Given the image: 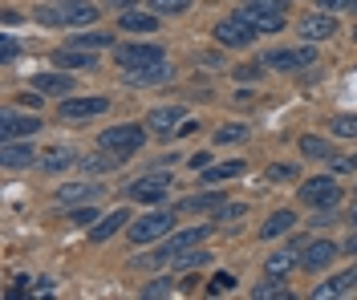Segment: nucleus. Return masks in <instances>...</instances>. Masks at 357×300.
Here are the masks:
<instances>
[{
	"mask_svg": "<svg viewBox=\"0 0 357 300\" xmlns=\"http://www.w3.org/2000/svg\"><path fill=\"white\" fill-rule=\"evenodd\" d=\"M151 8H155L158 17H175V13L191 8V0H151Z\"/></svg>",
	"mask_w": 357,
	"mask_h": 300,
	"instance_id": "e433bc0d",
	"label": "nucleus"
},
{
	"mask_svg": "<svg viewBox=\"0 0 357 300\" xmlns=\"http://www.w3.org/2000/svg\"><path fill=\"white\" fill-rule=\"evenodd\" d=\"M357 288V264L349 268V272H341V276H333L329 284H317L312 288V300H329V297H349Z\"/></svg>",
	"mask_w": 357,
	"mask_h": 300,
	"instance_id": "aec40b11",
	"label": "nucleus"
},
{
	"mask_svg": "<svg viewBox=\"0 0 357 300\" xmlns=\"http://www.w3.org/2000/svg\"><path fill=\"white\" fill-rule=\"evenodd\" d=\"M244 17L256 24V33H280V29L289 24L284 13H248V8H244Z\"/></svg>",
	"mask_w": 357,
	"mask_h": 300,
	"instance_id": "bb28decb",
	"label": "nucleus"
},
{
	"mask_svg": "<svg viewBox=\"0 0 357 300\" xmlns=\"http://www.w3.org/2000/svg\"><path fill=\"white\" fill-rule=\"evenodd\" d=\"M195 284H199V280H195V268H191V276H183V280H178V292H191Z\"/></svg>",
	"mask_w": 357,
	"mask_h": 300,
	"instance_id": "8fccbe9b",
	"label": "nucleus"
},
{
	"mask_svg": "<svg viewBox=\"0 0 357 300\" xmlns=\"http://www.w3.org/2000/svg\"><path fill=\"white\" fill-rule=\"evenodd\" d=\"M207 166H211V155H207V150L191 155V171H207Z\"/></svg>",
	"mask_w": 357,
	"mask_h": 300,
	"instance_id": "49530a36",
	"label": "nucleus"
},
{
	"mask_svg": "<svg viewBox=\"0 0 357 300\" xmlns=\"http://www.w3.org/2000/svg\"><path fill=\"white\" fill-rule=\"evenodd\" d=\"M171 228H175V215H171V211H146V215H138V219L130 223L126 239H130L134 248H142V244H155V239H162Z\"/></svg>",
	"mask_w": 357,
	"mask_h": 300,
	"instance_id": "20e7f679",
	"label": "nucleus"
},
{
	"mask_svg": "<svg viewBox=\"0 0 357 300\" xmlns=\"http://www.w3.org/2000/svg\"><path fill=\"white\" fill-rule=\"evenodd\" d=\"M142 142H146V130H142V126H134V122H126V126H110V130H102V134H98V146H102V150H110V155H118V159L138 155V150H142Z\"/></svg>",
	"mask_w": 357,
	"mask_h": 300,
	"instance_id": "7ed1b4c3",
	"label": "nucleus"
},
{
	"mask_svg": "<svg viewBox=\"0 0 357 300\" xmlns=\"http://www.w3.org/2000/svg\"><path fill=\"white\" fill-rule=\"evenodd\" d=\"M171 284H175V280L158 276V280H151V284L142 288V297H167V292H171Z\"/></svg>",
	"mask_w": 357,
	"mask_h": 300,
	"instance_id": "37998d69",
	"label": "nucleus"
},
{
	"mask_svg": "<svg viewBox=\"0 0 357 300\" xmlns=\"http://www.w3.org/2000/svg\"><path fill=\"white\" fill-rule=\"evenodd\" d=\"M337 244H329V239H312V244H305V255H301V268L305 272H321V268H329L337 260Z\"/></svg>",
	"mask_w": 357,
	"mask_h": 300,
	"instance_id": "ddd939ff",
	"label": "nucleus"
},
{
	"mask_svg": "<svg viewBox=\"0 0 357 300\" xmlns=\"http://www.w3.org/2000/svg\"><path fill=\"white\" fill-rule=\"evenodd\" d=\"M223 199L220 191H203V195H187L183 203H178V215H215V211H223Z\"/></svg>",
	"mask_w": 357,
	"mask_h": 300,
	"instance_id": "f3484780",
	"label": "nucleus"
},
{
	"mask_svg": "<svg viewBox=\"0 0 357 300\" xmlns=\"http://www.w3.org/2000/svg\"><path fill=\"white\" fill-rule=\"evenodd\" d=\"M252 130H248L244 122H227V126H220L215 130V146H231V142H244Z\"/></svg>",
	"mask_w": 357,
	"mask_h": 300,
	"instance_id": "7c9ffc66",
	"label": "nucleus"
},
{
	"mask_svg": "<svg viewBox=\"0 0 357 300\" xmlns=\"http://www.w3.org/2000/svg\"><path fill=\"white\" fill-rule=\"evenodd\" d=\"M118 24L126 29V33H155L158 29V13L151 8V13H134V8H126L122 17H118Z\"/></svg>",
	"mask_w": 357,
	"mask_h": 300,
	"instance_id": "393cba45",
	"label": "nucleus"
},
{
	"mask_svg": "<svg viewBox=\"0 0 357 300\" xmlns=\"http://www.w3.org/2000/svg\"><path fill=\"white\" fill-rule=\"evenodd\" d=\"M354 223H357V195H354Z\"/></svg>",
	"mask_w": 357,
	"mask_h": 300,
	"instance_id": "864d4df0",
	"label": "nucleus"
},
{
	"mask_svg": "<svg viewBox=\"0 0 357 300\" xmlns=\"http://www.w3.org/2000/svg\"><path fill=\"white\" fill-rule=\"evenodd\" d=\"M240 215H248L244 203H223V211H215V219H240Z\"/></svg>",
	"mask_w": 357,
	"mask_h": 300,
	"instance_id": "c03bdc74",
	"label": "nucleus"
},
{
	"mask_svg": "<svg viewBox=\"0 0 357 300\" xmlns=\"http://www.w3.org/2000/svg\"><path fill=\"white\" fill-rule=\"evenodd\" d=\"M345 252L357 255V231H349V239H345Z\"/></svg>",
	"mask_w": 357,
	"mask_h": 300,
	"instance_id": "3c124183",
	"label": "nucleus"
},
{
	"mask_svg": "<svg viewBox=\"0 0 357 300\" xmlns=\"http://www.w3.org/2000/svg\"><path fill=\"white\" fill-rule=\"evenodd\" d=\"M37 130H41L37 114H21V110H8V114L0 118V134H4V142H13V139H33Z\"/></svg>",
	"mask_w": 357,
	"mask_h": 300,
	"instance_id": "9b49d317",
	"label": "nucleus"
},
{
	"mask_svg": "<svg viewBox=\"0 0 357 300\" xmlns=\"http://www.w3.org/2000/svg\"><path fill=\"white\" fill-rule=\"evenodd\" d=\"M0 162H4L8 171H24V166H33V162H41V159H37V150H33L29 139H13V142H4Z\"/></svg>",
	"mask_w": 357,
	"mask_h": 300,
	"instance_id": "4468645a",
	"label": "nucleus"
},
{
	"mask_svg": "<svg viewBox=\"0 0 357 300\" xmlns=\"http://www.w3.org/2000/svg\"><path fill=\"white\" fill-rule=\"evenodd\" d=\"M73 45L77 49H110L114 37L110 33H102V29H89V33H77V37H73Z\"/></svg>",
	"mask_w": 357,
	"mask_h": 300,
	"instance_id": "c756f323",
	"label": "nucleus"
},
{
	"mask_svg": "<svg viewBox=\"0 0 357 300\" xmlns=\"http://www.w3.org/2000/svg\"><path fill=\"white\" fill-rule=\"evenodd\" d=\"M231 288H236V276L231 272H220V276H211V284H207V297H223Z\"/></svg>",
	"mask_w": 357,
	"mask_h": 300,
	"instance_id": "4c0bfd02",
	"label": "nucleus"
},
{
	"mask_svg": "<svg viewBox=\"0 0 357 300\" xmlns=\"http://www.w3.org/2000/svg\"><path fill=\"white\" fill-rule=\"evenodd\" d=\"M329 166H333L337 175H349V171H357V155L349 159V155H337L333 150V155H329Z\"/></svg>",
	"mask_w": 357,
	"mask_h": 300,
	"instance_id": "79ce46f5",
	"label": "nucleus"
},
{
	"mask_svg": "<svg viewBox=\"0 0 357 300\" xmlns=\"http://www.w3.org/2000/svg\"><path fill=\"white\" fill-rule=\"evenodd\" d=\"M167 191H171V175L167 171H151V175H142V179H134L126 187V195H130L134 203H162Z\"/></svg>",
	"mask_w": 357,
	"mask_h": 300,
	"instance_id": "0eeeda50",
	"label": "nucleus"
},
{
	"mask_svg": "<svg viewBox=\"0 0 357 300\" xmlns=\"http://www.w3.org/2000/svg\"><path fill=\"white\" fill-rule=\"evenodd\" d=\"M66 166H73V150H69V146H57V150H45L41 171H49V175H61Z\"/></svg>",
	"mask_w": 357,
	"mask_h": 300,
	"instance_id": "cd10ccee",
	"label": "nucleus"
},
{
	"mask_svg": "<svg viewBox=\"0 0 357 300\" xmlns=\"http://www.w3.org/2000/svg\"><path fill=\"white\" fill-rule=\"evenodd\" d=\"M122 73H126V81H130V86H138V90H142V86H162V81H171V77H175V70H171L167 61L138 65V70H122Z\"/></svg>",
	"mask_w": 357,
	"mask_h": 300,
	"instance_id": "dca6fc26",
	"label": "nucleus"
},
{
	"mask_svg": "<svg viewBox=\"0 0 357 300\" xmlns=\"http://www.w3.org/2000/svg\"><path fill=\"white\" fill-rule=\"evenodd\" d=\"M211 235V228L203 223V228H191V231H178V235H171L167 244H158L151 255H134L130 264L134 268H158V264H167V260H175V252H183V248H195V244H203Z\"/></svg>",
	"mask_w": 357,
	"mask_h": 300,
	"instance_id": "f03ea898",
	"label": "nucleus"
},
{
	"mask_svg": "<svg viewBox=\"0 0 357 300\" xmlns=\"http://www.w3.org/2000/svg\"><path fill=\"white\" fill-rule=\"evenodd\" d=\"M126 219H134V215H130L126 207H118V211H110V215H102V219H98V223L89 228V239H93V244H106L114 231L126 228Z\"/></svg>",
	"mask_w": 357,
	"mask_h": 300,
	"instance_id": "412c9836",
	"label": "nucleus"
},
{
	"mask_svg": "<svg viewBox=\"0 0 357 300\" xmlns=\"http://www.w3.org/2000/svg\"><path fill=\"white\" fill-rule=\"evenodd\" d=\"M93 61H98V57H93V49H57V53H53V65H57V70H89V65H93Z\"/></svg>",
	"mask_w": 357,
	"mask_h": 300,
	"instance_id": "5701e85b",
	"label": "nucleus"
},
{
	"mask_svg": "<svg viewBox=\"0 0 357 300\" xmlns=\"http://www.w3.org/2000/svg\"><path fill=\"white\" fill-rule=\"evenodd\" d=\"M110 110V97H61V106H57V114L66 118V122H82V118H98Z\"/></svg>",
	"mask_w": 357,
	"mask_h": 300,
	"instance_id": "6e6552de",
	"label": "nucleus"
},
{
	"mask_svg": "<svg viewBox=\"0 0 357 300\" xmlns=\"http://www.w3.org/2000/svg\"><path fill=\"white\" fill-rule=\"evenodd\" d=\"M329 130H333L337 139H357V114H337L329 122Z\"/></svg>",
	"mask_w": 357,
	"mask_h": 300,
	"instance_id": "72a5a7b5",
	"label": "nucleus"
},
{
	"mask_svg": "<svg viewBox=\"0 0 357 300\" xmlns=\"http://www.w3.org/2000/svg\"><path fill=\"white\" fill-rule=\"evenodd\" d=\"M33 90L45 93V97H66V93L77 90V86H73V77H69L66 70H57V73H37V77H33Z\"/></svg>",
	"mask_w": 357,
	"mask_h": 300,
	"instance_id": "6ab92c4d",
	"label": "nucleus"
},
{
	"mask_svg": "<svg viewBox=\"0 0 357 300\" xmlns=\"http://www.w3.org/2000/svg\"><path fill=\"white\" fill-rule=\"evenodd\" d=\"M301 155H305V159H329L333 146L325 139H317V134H305V139H301Z\"/></svg>",
	"mask_w": 357,
	"mask_h": 300,
	"instance_id": "2f4dec72",
	"label": "nucleus"
},
{
	"mask_svg": "<svg viewBox=\"0 0 357 300\" xmlns=\"http://www.w3.org/2000/svg\"><path fill=\"white\" fill-rule=\"evenodd\" d=\"M167 53L158 45H134V41H126V45H118V53H114V61L122 65V70H138V65H155V61H162Z\"/></svg>",
	"mask_w": 357,
	"mask_h": 300,
	"instance_id": "9d476101",
	"label": "nucleus"
},
{
	"mask_svg": "<svg viewBox=\"0 0 357 300\" xmlns=\"http://www.w3.org/2000/svg\"><path fill=\"white\" fill-rule=\"evenodd\" d=\"M296 29H301V37H305V41H329V37L337 33V21L329 17V13H309Z\"/></svg>",
	"mask_w": 357,
	"mask_h": 300,
	"instance_id": "a211bd4d",
	"label": "nucleus"
},
{
	"mask_svg": "<svg viewBox=\"0 0 357 300\" xmlns=\"http://www.w3.org/2000/svg\"><path fill=\"white\" fill-rule=\"evenodd\" d=\"M252 37H256V24L248 21L244 13H240V17H223V21L215 24V41H220L223 49H248Z\"/></svg>",
	"mask_w": 357,
	"mask_h": 300,
	"instance_id": "423d86ee",
	"label": "nucleus"
},
{
	"mask_svg": "<svg viewBox=\"0 0 357 300\" xmlns=\"http://www.w3.org/2000/svg\"><path fill=\"white\" fill-rule=\"evenodd\" d=\"M102 187H89V183H66L57 187V203L61 207H73V203H98Z\"/></svg>",
	"mask_w": 357,
	"mask_h": 300,
	"instance_id": "4be33fe9",
	"label": "nucleus"
},
{
	"mask_svg": "<svg viewBox=\"0 0 357 300\" xmlns=\"http://www.w3.org/2000/svg\"><path fill=\"white\" fill-rule=\"evenodd\" d=\"M17 57H21V41L4 33V37H0V61H17Z\"/></svg>",
	"mask_w": 357,
	"mask_h": 300,
	"instance_id": "a19ab883",
	"label": "nucleus"
},
{
	"mask_svg": "<svg viewBox=\"0 0 357 300\" xmlns=\"http://www.w3.org/2000/svg\"><path fill=\"white\" fill-rule=\"evenodd\" d=\"M296 228V215H292L289 207H280V211H272L264 219V228H260V239H276V235H289V231Z\"/></svg>",
	"mask_w": 357,
	"mask_h": 300,
	"instance_id": "b1692460",
	"label": "nucleus"
},
{
	"mask_svg": "<svg viewBox=\"0 0 357 300\" xmlns=\"http://www.w3.org/2000/svg\"><path fill=\"white\" fill-rule=\"evenodd\" d=\"M93 219H102L93 203H82V207H73V211H69V223H73V228H93Z\"/></svg>",
	"mask_w": 357,
	"mask_h": 300,
	"instance_id": "c9c22d12",
	"label": "nucleus"
},
{
	"mask_svg": "<svg viewBox=\"0 0 357 300\" xmlns=\"http://www.w3.org/2000/svg\"><path fill=\"white\" fill-rule=\"evenodd\" d=\"M268 179H272V183H296L301 171H296L292 162H272V166H268Z\"/></svg>",
	"mask_w": 357,
	"mask_h": 300,
	"instance_id": "f704fd0d",
	"label": "nucleus"
},
{
	"mask_svg": "<svg viewBox=\"0 0 357 300\" xmlns=\"http://www.w3.org/2000/svg\"><path fill=\"white\" fill-rule=\"evenodd\" d=\"M207 260H211V252H175L178 268H199V264H207Z\"/></svg>",
	"mask_w": 357,
	"mask_h": 300,
	"instance_id": "ea45409f",
	"label": "nucleus"
},
{
	"mask_svg": "<svg viewBox=\"0 0 357 300\" xmlns=\"http://www.w3.org/2000/svg\"><path fill=\"white\" fill-rule=\"evenodd\" d=\"M114 8H122V13H126V8H134V0H110Z\"/></svg>",
	"mask_w": 357,
	"mask_h": 300,
	"instance_id": "603ef678",
	"label": "nucleus"
},
{
	"mask_svg": "<svg viewBox=\"0 0 357 300\" xmlns=\"http://www.w3.org/2000/svg\"><path fill=\"white\" fill-rule=\"evenodd\" d=\"M41 97H45V93H33V97L24 93V97H21V106H24V110H37V106H41Z\"/></svg>",
	"mask_w": 357,
	"mask_h": 300,
	"instance_id": "09e8293b",
	"label": "nucleus"
},
{
	"mask_svg": "<svg viewBox=\"0 0 357 300\" xmlns=\"http://www.w3.org/2000/svg\"><path fill=\"white\" fill-rule=\"evenodd\" d=\"M248 166L240 159L236 162H220V166H207V171H203V187H211V183H227V179H240V175H244Z\"/></svg>",
	"mask_w": 357,
	"mask_h": 300,
	"instance_id": "a878e982",
	"label": "nucleus"
},
{
	"mask_svg": "<svg viewBox=\"0 0 357 300\" xmlns=\"http://www.w3.org/2000/svg\"><path fill=\"white\" fill-rule=\"evenodd\" d=\"M37 21L49 24V29H57V24H66V29L98 24V4H89V0H57V4L37 8Z\"/></svg>",
	"mask_w": 357,
	"mask_h": 300,
	"instance_id": "f257e3e1",
	"label": "nucleus"
},
{
	"mask_svg": "<svg viewBox=\"0 0 357 300\" xmlns=\"http://www.w3.org/2000/svg\"><path fill=\"white\" fill-rule=\"evenodd\" d=\"M296 252H305V244H301V239H292L289 248H280V252H272L264 260V272L268 276H289L292 268H296V264H301V255Z\"/></svg>",
	"mask_w": 357,
	"mask_h": 300,
	"instance_id": "2eb2a0df",
	"label": "nucleus"
},
{
	"mask_svg": "<svg viewBox=\"0 0 357 300\" xmlns=\"http://www.w3.org/2000/svg\"><path fill=\"white\" fill-rule=\"evenodd\" d=\"M118 155H110V150H102V155H89V159H82V166H86L89 175H102V171H114L118 166Z\"/></svg>",
	"mask_w": 357,
	"mask_h": 300,
	"instance_id": "473e14b6",
	"label": "nucleus"
},
{
	"mask_svg": "<svg viewBox=\"0 0 357 300\" xmlns=\"http://www.w3.org/2000/svg\"><path fill=\"white\" fill-rule=\"evenodd\" d=\"M301 199H305L312 211L337 207V203H341V187H337L333 175H317V179H305V183H301Z\"/></svg>",
	"mask_w": 357,
	"mask_h": 300,
	"instance_id": "39448f33",
	"label": "nucleus"
},
{
	"mask_svg": "<svg viewBox=\"0 0 357 300\" xmlns=\"http://www.w3.org/2000/svg\"><path fill=\"white\" fill-rule=\"evenodd\" d=\"M187 118V110L183 106H155L151 114H146V130L151 134H158V139H167V134H175L178 122Z\"/></svg>",
	"mask_w": 357,
	"mask_h": 300,
	"instance_id": "f8f14e48",
	"label": "nucleus"
},
{
	"mask_svg": "<svg viewBox=\"0 0 357 300\" xmlns=\"http://www.w3.org/2000/svg\"><path fill=\"white\" fill-rule=\"evenodd\" d=\"M236 77L240 81H252V77H260V65H252V61L248 65H236Z\"/></svg>",
	"mask_w": 357,
	"mask_h": 300,
	"instance_id": "a18cd8bd",
	"label": "nucleus"
},
{
	"mask_svg": "<svg viewBox=\"0 0 357 300\" xmlns=\"http://www.w3.org/2000/svg\"><path fill=\"white\" fill-rule=\"evenodd\" d=\"M248 13H289V0H248Z\"/></svg>",
	"mask_w": 357,
	"mask_h": 300,
	"instance_id": "58836bf2",
	"label": "nucleus"
},
{
	"mask_svg": "<svg viewBox=\"0 0 357 300\" xmlns=\"http://www.w3.org/2000/svg\"><path fill=\"white\" fill-rule=\"evenodd\" d=\"M321 8H357V0H317Z\"/></svg>",
	"mask_w": 357,
	"mask_h": 300,
	"instance_id": "de8ad7c7",
	"label": "nucleus"
},
{
	"mask_svg": "<svg viewBox=\"0 0 357 300\" xmlns=\"http://www.w3.org/2000/svg\"><path fill=\"white\" fill-rule=\"evenodd\" d=\"M268 297H292L289 280H284V276H268L264 284H256V288H252V300H268Z\"/></svg>",
	"mask_w": 357,
	"mask_h": 300,
	"instance_id": "c85d7f7f",
	"label": "nucleus"
},
{
	"mask_svg": "<svg viewBox=\"0 0 357 300\" xmlns=\"http://www.w3.org/2000/svg\"><path fill=\"white\" fill-rule=\"evenodd\" d=\"M312 61H317L312 41H309V45H301V49H272V53H268V65H272V70H284V73L309 70Z\"/></svg>",
	"mask_w": 357,
	"mask_h": 300,
	"instance_id": "1a4fd4ad",
	"label": "nucleus"
}]
</instances>
